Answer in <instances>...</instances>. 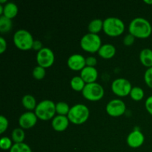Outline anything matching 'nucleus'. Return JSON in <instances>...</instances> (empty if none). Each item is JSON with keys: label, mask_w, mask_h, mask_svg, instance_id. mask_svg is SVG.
Listing matches in <instances>:
<instances>
[{"label": "nucleus", "mask_w": 152, "mask_h": 152, "mask_svg": "<svg viewBox=\"0 0 152 152\" xmlns=\"http://www.w3.org/2000/svg\"><path fill=\"white\" fill-rule=\"evenodd\" d=\"M129 31L137 38H148L152 34V25L145 18H134L129 25Z\"/></svg>", "instance_id": "1"}, {"label": "nucleus", "mask_w": 152, "mask_h": 152, "mask_svg": "<svg viewBox=\"0 0 152 152\" xmlns=\"http://www.w3.org/2000/svg\"><path fill=\"white\" fill-rule=\"evenodd\" d=\"M125 23L121 19L115 16L107 17L103 20V31L109 37H118L125 31Z\"/></svg>", "instance_id": "2"}, {"label": "nucleus", "mask_w": 152, "mask_h": 152, "mask_svg": "<svg viewBox=\"0 0 152 152\" xmlns=\"http://www.w3.org/2000/svg\"><path fill=\"white\" fill-rule=\"evenodd\" d=\"M36 115L41 120H52L56 114V103L50 99H43L37 104L35 110Z\"/></svg>", "instance_id": "3"}, {"label": "nucleus", "mask_w": 152, "mask_h": 152, "mask_svg": "<svg viewBox=\"0 0 152 152\" xmlns=\"http://www.w3.org/2000/svg\"><path fill=\"white\" fill-rule=\"evenodd\" d=\"M90 111L87 105L83 103H77L71 107L68 117L70 122L76 125L86 123L89 118Z\"/></svg>", "instance_id": "4"}, {"label": "nucleus", "mask_w": 152, "mask_h": 152, "mask_svg": "<svg viewBox=\"0 0 152 152\" xmlns=\"http://www.w3.org/2000/svg\"><path fill=\"white\" fill-rule=\"evenodd\" d=\"M13 42L17 48L22 50L32 49L34 39L29 31L26 29H19L14 33L13 37Z\"/></svg>", "instance_id": "5"}, {"label": "nucleus", "mask_w": 152, "mask_h": 152, "mask_svg": "<svg viewBox=\"0 0 152 152\" xmlns=\"http://www.w3.org/2000/svg\"><path fill=\"white\" fill-rule=\"evenodd\" d=\"M80 46L83 50L87 52H98L102 46V39L98 34L88 32L85 34L80 39Z\"/></svg>", "instance_id": "6"}, {"label": "nucleus", "mask_w": 152, "mask_h": 152, "mask_svg": "<svg viewBox=\"0 0 152 152\" xmlns=\"http://www.w3.org/2000/svg\"><path fill=\"white\" fill-rule=\"evenodd\" d=\"M82 94L86 99L90 101H98L103 97L105 94V90L102 86L95 82V83H86Z\"/></svg>", "instance_id": "7"}, {"label": "nucleus", "mask_w": 152, "mask_h": 152, "mask_svg": "<svg viewBox=\"0 0 152 152\" xmlns=\"http://www.w3.org/2000/svg\"><path fill=\"white\" fill-rule=\"evenodd\" d=\"M132 88L133 87L131 82L123 77L115 79L111 83V90L119 96H126L129 95Z\"/></svg>", "instance_id": "8"}, {"label": "nucleus", "mask_w": 152, "mask_h": 152, "mask_svg": "<svg viewBox=\"0 0 152 152\" xmlns=\"http://www.w3.org/2000/svg\"><path fill=\"white\" fill-rule=\"evenodd\" d=\"M36 59L38 65L46 68L53 65L55 61V55L52 49L44 47L37 52Z\"/></svg>", "instance_id": "9"}, {"label": "nucleus", "mask_w": 152, "mask_h": 152, "mask_svg": "<svg viewBox=\"0 0 152 152\" xmlns=\"http://www.w3.org/2000/svg\"><path fill=\"white\" fill-rule=\"evenodd\" d=\"M105 110L108 114L111 117H120L126 112V105L122 99H113L107 103Z\"/></svg>", "instance_id": "10"}, {"label": "nucleus", "mask_w": 152, "mask_h": 152, "mask_svg": "<svg viewBox=\"0 0 152 152\" xmlns=\"http://www.w3.org/2000/svg\"><path fill=\"white\" fill-rule=\"evenodd\" d=\"M38 117L35 112L32 111H28L20 115L19 118V124L23 129H28L34 127L37 123Z\"/></svg>", "instance_id": "11"}, {"label": "nucleus", "mask_w": 152, "mask_h": 152, "mask_svg": "<svg viewBox=\"0 0 152 152\" xmlns=\"http://www.w3.org/2000/svg\"><path fill=\"white\" fill-rule=\"evenodd\" d=\"M86 59L83 55L80 53H73L68 58V66L73 71H81L86 66Z\"/></svg>", "instance_id": "12"}, {"label": "nucleus", "mask_w": 152, "mask_h": 152, "mask_svg": "<svg viewBox=\"0 0 152 152\" xmlns=\"http://www.w3.org/2000/svg\"><path fill=\"white\" fill-rule=\"evenodd\" d=\"M128 145L134 148L140 147L145 141V136L139 129H134L129 134L126 138Z\"/></svg>", "instance_id": "13"}, {"label": "nucleus", "mask_w": 152, "mask_h": 152, "mask_svg": "<svg viewBox=\"0 0 152 152\" xmlns=\"http://www.w3.org/2000/svg\"><path fill=\"white\" fill-rule=\"evenodd\" d=\"M80 77L86 83H95L98 77V71L95 67L86 66L80 71Z\"/></svg>", "instance_id": "14"}, {"label": "nucleus", "mask_w": 152, "mask_h": 152, "mask_svg": "<svg viewBox=\"0 0 152 152\" xmlns=\"http://www.w3.org/2000/svg\"><path fill=\"white\" fill-rule=\"evenodd\" d=\"M69 122L70 120L68 116L57 114L52 119L51 126L55 131L61 132L65 131L68 128Z\"/></svg>", "instance_id": "15"}, {"label": "nucleus", "mask_w": 152, "mask_h": 152, "mask_svg": "<svg viewBox=\"0 0 152 152\" xmlns=\"http://www.w3.org/2000/svg\"><path fill=\"white\" fill-rule=\"evenodd\" d=\"M116 48L111 43H105L102 45L98 50V54L103 59H111L116 54Z\"/></svg>", "instance_id": "16"}, {"label": "nucleus", "mask_w": 152, "mask_h": 152, "mask_svg": "<svg viewBox=\"0 0 152 152\" xmlns=\"http://www.w3.org/2000/svg\"><path fill=\"white\" fill-rule=\"evenodd\" d=\"M140 60L144 66L147 68L152 67V50L148 48H145L140 52Z\"/></svg>", "instance_id": "17"}, {"label": "nucleus", "mask_w": 152, "mask_h": 152, "mask_svg": "<svg viewBox=\"0 0 152 152\" xmlns=\"http://www.w3.org/2000/svg\"><path fill=\"white\" fill-rule=\"evenodd\" d=\"M19 9L18 6L12 1H7L6 4H4V12H3V16L9 18V19H13L17 15Z\"/></svg>", "instance_id": "18"}, {"label": "nucleus", "mask_w": 152, "mask_h": 152, "mask_svg": "<svg viewBox=\"0 0 152 152\" xmlns=\"http://www.w3.org/2000/svg\"><path fill=\"white\" fill-rule=\"evenodd\" d=\"M22 105L25 107L28 111H32L35 110L36 107L37 105V99L35 96L32 94H25L22 98Z\"/></svg>", "instance_id": "19"}, {"label": "nucleus", "mask_w": 152, "mask_h": 152, "mask_svg": "<svg viewBox=\"0 0 152 152\" xmlns=\"http://www.w3.org/2000/svg\"><path fill=\"white\" fill-rule=\"evenodd\" d=\"M88 29L89 33L97 34L101 30H103V20L99 18L92 19L88 25Z\"/></svg>", "instance_id": "20"}, {"label": "nucleus", "mask_w": 152, "mask_h": 152, "mask_svg": "<svg viewBox=\"0 0 152 152\" xmlns=\"http://www.w3.org/2000/svg\"><path fill=\"white\" fill-rule=\"evenodd\" d=\"M71 88L76 91H83L86 83L80 76H74L70 82Z\"/></svg>", "instance_id": "21"}, {"label": "nucleus", "mask_w": 152, "mask_h": 152, "mask_svg": "<svg viewBox=\"0 0 152 152\" xmlns=\"http://www.w3.org/2000/svg\"><path fill=\"white\" fill-rule=\"evenodd\" d=\"M25 137V131L22 128H16L11 132V139L14 143L23 142Z\"/></svg>", "instance_id": "22"}, {"label": "nucleus", "mask_w": 152, "mask_h": 152, "mask_svg": "<svg viewBox=\"0 0 152 152\" xmlns=\"http://www.w3.org/2000/svg\"><path fill=\"white\" fill-rule=\"evenodd\" d=\"M12 25L13 24L11 19H9L3 15L0 16V32L2 34L8 32L11 29Z\"/></svg>", "instance_id": "23"}, {"label": "nucleus", "mask_w": 152, "mask_h": 152, "mask_svg": "<svg viewBox=\"0 0 152 152\" xmlns=\"http://www.w3.org/2000/svg\"><path fill=\"white\" fill-rule=\"evenodd\" d=\"M70 109H71V107L67 102L59 101L56 103V112L59 115L68 116Z\"/></svg>", "instance_id": "24"}, {"label": "nucleus", "mask_w": 152, "mask_h": 152, "mask_svg": "<svg viewBox=\"0 0 152 152\" xmlns=\"http://www.w3.org/2000/svg\"><path fill=\"white\" fill-rule=\"evenodd\" d=\"M9 152H32V150L25 142H19L13 144Z\"/></svg>", "instance_id": "25"}, {"label": "nucleus", "mask_w": 152, "mask_h": 152, "mask_svg": "<svg viewBox=\"0 0 152 152\" xmlns=\"http://www.w3.org/2000/svg\"><path fill=\"white\" fill-rule=\"evenodd\" d=\"M132 99L135 101H140L144 97V91L139 86H134L132 88L129 94Z\"/></svg>", "instance_id": "26"}, {"label": "nucleus", "mask_w": 152, "mask_h": 152, "mask_svg": "<svg viewBox=\"0 0 152 152\" xmlns=\"http://www.w3.org/2000/svg\"><path fill=\"white\" fill-rule=\"evenodd\" d=\"M32 74L36 80H42L46 75L45 68L39 65H37L33 69Z\"/></svg>", "instance_id": "27"}, {"label": "nucleus", "mask_w": 152, "mask_h": 152, "mask_svg": "<svg viewBox=\"0 0 152 152\" xmlns=\"http://www.w3.org/2000/svg\"><path fill=\"white\" fill-rule=\"evenodd\" d=\"M12 139L9 137H2L0 140V146L2 150H9L11 148L13 144L12 143Z\"/></svg>", "instance_id": "28"}, {"label": "nucleus", "mask_w": 152, "mask_h": 152, "mask_svg": "<svg viewBox=\"0 0 152 152\" xmlns=\"http://www.w3.org/2000/svg\"><path fill=\"white\" fill-rule=\"evenodd\" d=\"M144 80L147 86L152 88V67L148 68L144 74Z\"/></svg>", "instance_id": "29"}, {"label": "nucleus", "mask_w": 152, "mask_h": 152, "mask_svg": "<svg viewBox=\"0 0 152 152\" xmlns=\"http://www.w3.org/2000/svg\"><path fill=\"white\" fill-rule=\"evenodd\" d=\"M9 126V122L7 117L4 116H0V134H3L7 129Z\"/></svg>", "instance_id": "30"}, {"label": "nucleus", "mask_w": 152, "mask_h": 152, "mask_svg": "<svg viewBox=\"0 0 152 152\" xmlns=\"http://www.w3.org/2000/svg\"><path fill=\"white\" fill-rule=\"evenodd\" d=\"M136 37L132 35V34L129 33L128 34H126V36L123 38V44L126 46H130L134 42V40Z\"/></svg>", "instance_id": "31"}, {"label": "nucleus", "mask_w": 152, "mask_h": 152, "mask_svg": "<svg viewBox=\"0 0 152 152\" xmlns=\"http://www.w3.org/2000/svg\"><path fill=\"white\" fill-rule=\"evenodd\" d=\"M86 66H90V67H95L97 64V59L95 56H89L86 57Z\"/></svg>", "instance_id": "32"}, {"label": "nucleus", "mask_w": 152, "mask_h": 152, "mask_svg": "<svg viewBox=\"0 0 152 152\" xmlns=\"http://www.w3.org/2000/svg\"><path fill=\"white\" fill-rule=\"evenodd\" d=\"M145 109L147 110L148 113L152 115V95L148 96L145 102Z\"/></svg>", "instance_id": "33"}, {"label": "nucleus", "mask_w": 152, "mask_h": 152, "mask_svg": "<svg viewBox=\"0 0 152 152\" xmlns=\"http://www.w3.org/2000/svg\"><path fill=\"white\" fill-rule=\"evenodd\" d=\"M7 49V42L3 37H0V53H3Z\"/></svg>", "instance_id": "34"}, {"label": "nucleus", "mask_w": 152, "mask_h": 152, "mask_svg": "<svg viewBox=\"0 0 152 152\" xmlns=\"http://www.w3.org/2000/svg\"><path fill=\"white\" fill-rule=\"evenodd\" d=\"M43 47V45L42 43V42L39 39H35L34 40V43H33V46H32V49L35 50H40Z\"/></svg>", "instance_id": "35"}, {"label": "nucleus", "mask_w": 152, "mask_h": 152, "mask_svg": "<svg viewBox=\"0 0 152 152\" xmlns=\"http://www.w3.org/2000/svg\"><path fill=\"white\" fill-rule=\"evenodd\" d=\"M144 2L148 4H152V0H144Z\"/></svg>", "instance_id": "36"}, {"label": "nucleus", "mask_w": 152, "mask_h": 152, "mask_svg": "<svg viewBox=\"0 0 152 152\" xmlns=\"http://www.w3.org/2000/svg\"><path fill=\"white\" fill-rule=\"evenodd\" d=\"M7 2V0H0V4H3L4 3H5V4H6Z\"/></svg>", "instance_id": "37"}, {"label": "nucleus", "mask_w": 152, "mask_h": 152, "mask_svg": "<svg viewBox=\"0 0 152 152\" xmlns=\"http://www.w3.org/2000/svg\"><path fill=\"white\" fill-rule=\"evenodd\" d=\"M98 152H100V151H98Z\"/></svg>", "instance_id": "38"}, {"label": "nucleus", "mask_w": 152, "mask_h": 152, "mask_svg": "<svg viewBox=\"0 0 152 152\" xmlns=\"http://www.w3.org/2000/svg\"><path fill=\"white\" fill-rule=\"evenodd\" d=\"M151 152H152V151H151Z\"/></svg>", "instance_id": "39"}]
</instances>
